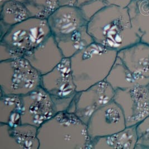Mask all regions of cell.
Segmentation results:
<instances>
[{
    "mask_svg": "<svg viewBox=\"0 0 149 149\" xmlns=\"http://www.w3.org/2000/svg\"><path fill=\"white\" fill-rule=\"evenodd\" d=\"M137 142L136 126H129L114 134L91 140L89 149H134Z\"/></svg>",
    "mask_w": 149,
    "mask_h": 149,
    "instance_id": "cell-15",
    "label": "cell"
},
{
    "mask_svg": "<svg viewBox=\"0 0 149 149\" xmlns=\"http://www.w3.org/2000/svg\"><path fill=\"white\" fill-rule=\"evenodd\" d=\"M106 6H107L106 5L102 0H92L81 5L79 8L84 18L88 22L95 14Z\"/></svg>",
    "mask_w": 149,
    "mask_h": 149,
    "instance_id": "cell-21",
    "label": "cell"
},
{
    "mask_svg": "<svg viewBox=\"0 0 149 149\" xmlns=\"http://www.w3.org/2000/svg\"><path fill=\"white\" fill-rule=\"evenodd\" d=\"M141 1L146 3V6L148 7V8L149 9V0H141Z\"/></svg>",
    "mask_w": 149,
    "mask_h": 149,
    "instance_id": "cell-26",
    "label": "cell"
},
{
    "mask_svg": "<svg viewBox=\"0 0 149 149\" xmlns=\"http://www.w3.org/2000/svg\"><path fill=\"white\" fill-rule=\"evenodd\" d=\"M59 6H77V0H57Z\"/></svg>",
    "mask_w": 149,
    "mask_h": 149,
    "instance_id": "cell-23",
    "label": "cell"
},
{
    "mask_svg": "<svg viewBox=\"0 0 149 149\" xmlns=\"http://www.w3.org/2000/svg\"><path fill=\"white\" fill-rule=\"evenodd\" d=\"M47 20L54 38L71 34L88 24L80 8L77 6H59Z\"/></svg>",
    "mask_w": 149,
    "mask_h": 149,
    "instance_id": "cell-13",
    "label": "cell"
},
{
    "mask_svg": "<svg viewBox=\"0 0 149 149\" xmlns=\"http://www.w3.org/2000/svg\"><path fill=\"white\" fill-rule=\"evenodd\" d=\"M41 79L25 58L0 61L1 95H27L41 87Z\"/></svg>",
    "mask_w": 149,
    "mask_h": 149,
    "instance_id": "cell-4",
    "label": "cell"
},
{
    "mask_svg": "<svg viewBox=\"0 0 149 149\" xmlns=\"http://www.w3.org/2000/svg\"><path fill=\"white\" fill-rule=\"evenodd\" d=\"M21 98V124L39 128L57 113L50 95L41 87Z\"/></svg>",
    "mask_w": 149,
    "mask_h": 149,
    "instance_id": "cell-10",
    "label": "cell"
},
{
    "mask_svg": "<svg viewBox=\"0 0 149 149\" xmlns=\"http://www.w3.org/2000/svg\"><path fill=\"white\" fill-rule=\"evenodd\" d=\"M129 87L149 86V44L141 41L118 52Z\"/></svg>",
    "mask_w": 149,
    "mask_h": 149,
    "instance_id": "cell-8",
    "label": "cell"
},
{
    "mask_svg": "<svg viewBox=\"0 0 149 149\" xmlns=\"http://www.w3.org/2000/svg\"><path fill=\"white\" fill-rule=\"evenodd\" d=\"M137 142L135 149H149V116L136 125Z\"/></svg>",
    "mask_w": 149,
    "mask_h": 149,
    "instance_id": "cell-20",
    "label": "cell"
},
{
    "mask_svg": "<svg viewBox=\"0 0 149 149\" xmlns=\"http://www.w3.org/2000/svg\"><path fill=\"white\" fill-rule=\"evenodd\" d=\"M118 52L93 42L70 58L77 92L106 80Z\"/></svg>",
    "mask_w": 149,
    "mask_h": 149,
    "instance_id": "cell-3",
    "label": "cell"
},
{
    "mask_svg": "<svg viewBox=\"0 0 149 149\" xmlns=\"http://www.w3.org/2000/svg\"><path fill=\"white\" fill-rule=\"evenodd\" d=\"M31 17L27 7L20 1L11 0L0 7L1 22L12 26Z\"/></svg>",
    "mask_w": 149,
    "mask_h": 149,
    "instance_id": "cell-18",
    "label": "cell"
},
{
    "mask_svg": "<svg viewBox=\"0 0 149 149\" xmlns=\"http://www.w3.org/2000/svg\"><path fill=\"white\" fill-rule=\"evenodd\" d=\"M22 101L21 95H1L0 123L10 126L21 124Z\"/></svg>",
    "mask_w": 149,
    "mask_h": 149,
    "instance_id": "cell-17",
    "label": "cell"
},
{
    "mask_svg": "<svg viewBox=\"0 0 149 149\" xmlns=\"http://www.w3.org/2000/svg\"><path fill=\"white\" fill-rule=\"evenodd\" d=\"M10 1H11V0H0V7H1L4 3Z\"/></svg>",
    "mask_w": 149,
    "mask_h": 149,
    "instance_id": "cell-25",
    "label": "cell"
},
{
    "mask_svg": "<svg viewBox=\"0 0 149 149\" xmlns=\"http://www.w3.org/2000/svg\"><path fill=\"white\" fill-rule=\"evenodd\" d=\"M92 0H77V7H79L81 6V5L88 3L89 2L91 1Z\"/></svg>",
    "mask_w": 149,
    "mask_h": 149,
    "instance_id": "cell-24",
    "label": "cell"
},
{
    "mask_svg": "<svg viewBox=\"0 0 149 149\" xmlns=\"http://www.w3.org/2000/svg\"><path fill=\"white\" fill-rule=\"evenodd\" d=\"M89 34L94 42L117 52L141 41L129 8L107 6L88 21Z\"/></svg>",
    "mask_w": 149,
    "mask_h": 149,
    "instance_id": "cell-1",
    "label": "cell"
},
{
    "mask_svg": "<svg viewBox=\"0 0 149 149\" xmlns=\"http://www.w3.org/2000/svg\"><path fill=\"white\" fill-rule=\"evenodd\" d=\"M38 130L30 125L0 123V149H39Z\"/></svg>",
    "mask_w": 149,
    "mask_h": 149,
    "instance_id": "cell-12",
    "label": "cell"
},
{
    "mask_svg": "<svg viewBox=\"0 0 149 149\" xmlns=\"http://www.w3.org/2000/svg\"><path fill=\"white\" fill-rule=\"evenodd\" d=\"M41 87L50 95L56 113L67 111L77 93L70 58H64L52 70L41 75Z\"/></svg>",
    "mask_w": 149,
    "mask_h": 149,
    "instance_id": "cell-6",
    "label": "cell"
},
{
    "mask_svg": "<svg viewBox=\"0 0 149 149\" xmlns=\"http://www.w3.org/2000/svg\"><path fill=\"white\" fill-rule=\"evenodd\" d=\"M27 7L32 17L47 19L59 7L57 0H17Z\"/></svg>",
    "mask_w": 149,
    "mask_h": 149,
    "instance_id": "cell-19",
    "label": "cell"
},
{
    "mask_svg": "<svg viewBox=\"0 0 149 149\" xmlns=\"http://www.w3.org/2000/svg\"><path fill=\"white\" fill-rule=\"evenodd\" d=\"M39 149H89L87 125L74 113L59 112L38 130Z\"/></svg>",
    "mask_w": 149,
    "mask_h": 149,
    "instance_id": "cell-2",
    "label": "cell"
},
{
    "mask_svg": "<svg viewBox=\"0 0 149 149\" xmlns=\"http://www.w3.org/2000/svg\"><path fill=\"white\" fill-rule=\"evenodd\" d=\"M24 58L41 75L52 70L64 58L52 35Z\"/></svg>",
    "mask_w": 149,
    "mask_h": 149,
    "instance_id": "cell-14",
    "label": "cell"
},
{
    "mask_svg": "<svg viewBox=\"0 0 149 149\" xmlns=\"http://www.w3.org/2000/svg\"><path fill=\"white\" fill-rule=\"evenodd\" d=\"M113 101L122 109L126 126H136L149 116V87L116 90Z\"/></svg>",
    "mask_w": 149,
    "mask_h": 149,
    "instance_id": "cell-9",
    "label": "cell"
},
{
    "mask_svg": "<svg viewBox=\"0 0 149 149\" xmlns=\"http://www.w3.org/2000/svg\"><path fill=\"white\" fill-rule=\"evenodd\" d=\"M51 35L47 19L31 17L10 27L1 37V42L12 47L21 58H24Z\"/></svg>",
    "mask_w": 149,
    "mask_h": 149,
    "instance_id": "cell-5",
    "label": "cell"
},
{
    "mask_svg": "<svg viewBox=\"0 0 149 149\" xmlns=\"http://www.w3.org/2000/svg\"><path fill=\"white\" fill-rule=\"evenodd\" d=\"M87 127L91 140L114 134L127 126L122 109L113 100L95 112L89 120Z\"/></svg>",
    "mask_w": 149,
    "mask_h": 149,
    "instance_id": "cell-11",
    "label": "cell"
},
{
    "mask_svg": "<svg viewBox=\"0 0 149 149\" xmlns=\"http://www.w3.org/2000/svg\"><path fill=\"white\" fill-rule=\"evenodd\" d=\"M106 6H116L118 7H128L134 0H102Z\"/></svg>",
    "mask_w": 149,
    "mask_h": 149,
    "instance_id": "cell-22",
    "label": "cell"
},
{
    "mask_svg": "<svg viewBox=\"0 0 149 149\" xmlns=\"http://www.w3.org/2000/svg\"><path fill=\"white\" fill-rule=\"evenodd\" d=\"M115 93V89L107 81H101L77 92L67 111L87 125L95 111L113 100Z\"/></svg>",
    "mask_w": 149,
    "mask_h": 149,
    "instance_id": "cell-7",
    "label": "cell"
},
{
    "mask_svg": "<svg viewBox=\"0 0 149 149\" xmlns=\"http://www.w3.org/2000/svg\"><path fill=\"white\" fill-rule=\"evenodd\" d=\"M54 38L64 57L66 58H70L94 42L88 33L87 25L71 34Z\"/></svg>",
    "mask_w": 149,
    "mask_h": 149,
    "instance_id": "cell-16",
    "label": "cell"
}]
</instances>
